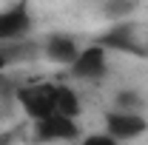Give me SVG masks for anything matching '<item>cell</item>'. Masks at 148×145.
Masks as SVG:
<instances>
[{"label":"cell","mask_w":148,"mask_h":145,"mask_svg":"<svg viewBox=\"0 0 148 145\" xmlns=\"http://www.w3.org/2000/svg\"><path fill=\"white\" fill-rule=\"evenodd\" d=\"M54 91H57V83H26V85L17 88L14 103H17L20 108L26 111V117L34 122V120H43V117L57 114Z\"/></svg>","instance_id":"cell-2"},{"label":"cell","mask_w":148,"mask_h":145,"mask_svg":"<svg viewBox=\"0 0 148 145\" xmlns=\"http://www.w3.org/2000/svg\"><path fill=\"white\" fill-rule=\"evenodd\" d=\"M114 108L120 111H145V97L140 94V91L134 88H120L117 94H114Z\"/></svg>","instance_id":"cell-11"},{"label":"cell","mask_w":148,"mask_h":145,"mask_svg":"<svg viewBox=\"0 0 148 145\" xmlns=\"http://www.w3.org/2000/svg\"><path fill=\"white\" fill-rule=\"evenodd\" d=\"M6 68H9V66H6V60H3V54H0V74H6Z\"/></svg>","instance_id":"cell-14"},{"label":"cell","mask_w":148,"mask_h":145,"mask_svg":"<svg viewBox=\"0 0 148 145\" xmlns=\"http://www.w3.org/2000/svg\"><path fill=\"white\" fill-rule=\"evenodd\" d=\"M32 31V6L29 0H17L6 9H0V43L17 40Z\"/></svg>","instance_id":"cell-6"},{"label":"cell","mask_w":148,"mask_h":145,"mask_svg":"<svg viewBox=\"0 0 148 145\" xmlns=\"http://www.w3.org/2000/svg\"><path fill=\"white\" fill-rule=\"evenodd\" d=\"M103 131L125 145V142H131V140H140L148 131V120H145V114H140V111L111 108V111H106V117H103Z\"/></svg>","instance_id":"cell-3"},{"label":"cell","mask_w":148,"mask_h":145,"mask_svg":"<svg viewBox=\"0 0 148 145\" xmlns=\"http://www.w3.org/2000/svg\"><path fill=\"white\" fill-rule=\"evenodd\" d=\"M143 43H145V54H148V31H145V37H143Z\"/></svg>","instance_id":"cell-15"},{"label":"cell","mask_w":148,"mask_h":145,"mask_svg":"<svg viewBox=\"0 0 148 145\" xmlns=\"http://www.w3.org/2000/svg\"><path fill=\"white\" fill-rule=\"evenodd\" d=\"M80 49H83L80 40L69 31H54V34L43 37V57H49L51 63H60V66H71Z\"/></svg>","instance_id":"cell-7"},{"label":"cell","mask_w":148,"mask_h":145,"mask_svg":"<svg viewBox=\"0 0 148 145\" xmlns=\"http://www.w3.org/2000/svg\"><path fill=\"white\" fill-rule=\"evenodd\" d=\"M14 140H17V128H14V131H6V134H0V145H12Z\"/></svg>","instance_id":"cell-13"},{"label":"cell","mask_w":148,"mask_h":145,"mask_svg":"<svg viewBox=\"0 0 148 145\" xmlns=\"http://www.w3.org/2000/svg\"><path fill=\"white\" fill-rule=\"evenodd\" d=\"M137 9H140V0H106L103 3V14L111 23L114 20H128Z\"/></svg>","instance_id":"cell-10"},{"label":"cell","mask_w":148,"mask_h":145,"mask_svg":"<svg viewBox=\"0 0 148 145\" xmlns=\"http://www.w3.org/2000/svg\"><path fill=\"white\" fill-rule=\"evenodd\" d=\"M83 128L77 122V117H66V114H51L34 120V142H74L80 140Z\"/></svg>","instance_id":"cell-4"},{"label":"cell","mask_w":148,"mask_h":145,"mask_svg":"<svg viewBox=\"0 0 148 145\" xmlns=\"http://www.w3.org/2000/svg\"><path fill=\"white\" fill-rule=\"evenodd\" d=\"M94 43H100L106 51H120V54H131V57H148L143 34H140V26L134 20H114Z\"/></svg>","instance_id":"cell-1"},{"label":"cell","mask_w":148,"mask_h":145,"mask_svg":"<svg viewBox=\"0 0 148 145\" xmlns=\"http://www.w3.org/2000/svg\"><path fill=\"white\" fill-rule=\"evenodd\" d=\"M80 145H123V142H120V140H114L111 134L103 131V134H88V137H83Z\"/></svg>","instance_id":"cell-12"},{"label":"cell","mask_w":148,"mask_h":145,"mask_svg":"<svg viewBox=\"0 0 148 145\" xmlns=\"http://www.w3.org/2000/svg\"><path fill=\"white\" fill-rule=\"evenodd\" d=\"M54 105H57V114H66V117H80V114H83L80 94H77L71 85H63V83H57V91H54Z\"/></svg>","instance_id":"cell-9"},{"label":"cell","mask_w":148,"mask_h":145,"mask_svg":"<svg viewBox=\"0 0 148 145\" xmlns=\"http://www.w3.org/2000/svg\"><path fill=\"white\" fill-rule=\"evenodd\" d=\"M74 80H88V83H97L108 74V51L100 46V43H91V46H83L80 54L74 57V63L69 66Z\"/></svg>","instance_id":"cell-5"},{"label":"cell","mask_w":148,"mask_h":145,"mask_svg":"<svg viewBox=\"0 0 148 145\" xmlns=\"http://www.w3.org/2000/svg\"><path fill=\"white\" fill-rule=\"evenodd\" d=\"M0 54L6 60V66H23V63H34L37 57H43V40L34 37H17V40H3L0 43Z\"/></svg>","instance_id":"cell-8"}]
</instances>
